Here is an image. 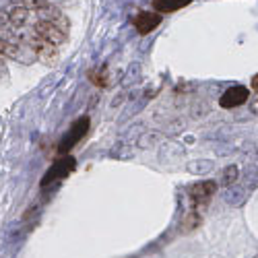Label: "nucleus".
<instances>
[{"mask_svg":"<svg viewBox=\"0 0 258 258\" xmlns=\"http://www.w3.org/2000/svg\"><path fill=\"white\" fill-rule=\"evenodd\" d=\"M215 192H217V182L205 180V182H199V184H195L190 188V199L197 207H201V205H207L213 199Z\"/></svg>","mask_w":258,"mask_h":258,"instance_id":"4","label":"nucleus"},{"mask_svg":"<svg viewBox=\"0 0 258 258\" xmlns=\"http://www.w3.org/2000/svg\"><path fill=\"white\" fill-rule=\"evenodd\" d=\"M248 97H250L248 87H244V85H233V87H229L219 97V105L225 107V110H233V107H240L242 103H246Z\"/></svg>","mask_w":258,"mask_h":258,"instance_id":"2","label":"nucleus"},{"mask_svg":"<svg viewBox=\"0 0 258 258\" xmlns=\"http://www.w3.org/2000/svg\"><path fill=\"white\" fill-rule=\"evenodd\" d=\"M199 223H201V215L197 211H190L184 217V221H182V231L186 233L190 229H195V227H199Z\"/></svg>","mask_w":258,"mask_h":258,"instance_id":"13","label":"nucleus"},{"mask_svg":"<svg viewBox=\"0 0 258 258\" xmlns=\"http://www.w3.org/2000/svg\"><path fill=\"white\" fill-rule=\"evenodd\" d=\"M190 171H197V174H203V171L211 169V161H195V163H188Z\"/></svg>","mask_w":258,"mask_h":258,"instance_id":"14","label":"nucleus"},{"mask_svg":"<svg viewBox=\"0 0 258 258\" xmlns=\"http://www.w3.org/2000/svg\"><path fill=\"white\" fill-rule=\"evenodd\" d=\"M238 176H240L238 165H227V167L223 169V174H221V186L231 188L235 182H238Z\"/></svg>","mask_w":258,"mask_h":258,"instance_id":"12","label":"nucleus"},{"mask_svg":"<svg viewBox=\"0 0 258 258\" xmlns=\"http://www.w3.org/2000/svg\"><path fill=\"white\" fill-rule=\"evenodd\" d=\"M190 3L192 0H153V9L157 11V15H169L188 7Z\"/></svg>","mask_w":258,"mask_h":258,"instance_id":"8","label":"nucleus"},{"mask_svg":"<svg viewBox=\"0 0 258 258\" xmlns=\"http://www.w3.org/2000/svg\"><path fill=\"white\" fill-rule=\"evenodd\" d=\"M87 131H89V118H87V116H83L81 120H77V122L71 126V131L67 133V137L62 139L58 151H60V153H69L71 149H73L85 135H87Z\"/></svg>","mask_w":258,"mask_h":258,"instance_id":"1","label":"nucleus"},{"mask_svg":"<svg viewBox=\"0 0 258 258\" xmlns=\"http://www.w3.org/2000/svg\"><path fill=\"white\" fill-rule=\"evenodd\" d=\"M89 81L95 85V87L105 89L107 85H110V73H107L105 67H101V69H93V71H89Z\"/></svg>","mask_w":258,"mask_h":258,"instance_id":"10","label":"nucleus"},{"mask_svg":"<svg viewBox=\"0 0 258 258\" xmlns=\"http://www.w3.org/2000/svg\"><path fill=\"white\" fill-rule=\"evenodd\" d=\"M7 5H11V0H0V11H5Z\"/></svg>","mask_w":258,"mask_h":258,"instance_id":"19","label":"nucleus"},{"mask_svg":"<svg viewBox=\"0 0 258 258\" xmlns=\"http://www.w3.org/2000/svg\"><path fill=\"white\" fill-rule=\"evenodd\" d=\"M29 46H31V50H33L41 60H44V62H50V64L56 62V58H58V54H56V46L50 44V41H46V39H41V37L33 35V37L29 39Z\"/></svg>","mask_w":258,"mask_h":258,"instance_id":"7","label":"nucleus"},{"mask_svg":"<svg viewBox=\"0 0 258 258\" xmlns=\"http://www.w3.org/2000/svg\"><path fill=\"white\" fill-rule=\"evenodd\" d=\"M250 112L258 116V95H256V97H252V101H250Z\"/></svg>","mask_w":258,"mask_h":258,"instance_id":"17","label":"nucleus"},{"mask_svg":"<svg viewBox=\"0 0 258 258\" xmlns=\"http://www.w3.org/2000/svg\"><path fill=\"white\" fill-rule=\"evenodd\" d=\"M37 17H39V21H48V23H56V19H60V17H62V13H60V9H58V7H54V5H46V7H41V9L37 11Z\"/></svg>","mask_w":258,"mask_h":258,"instance_id":"11","label":"nucleus"},{"mask_svg":"<svg viewBox=\"0 0 258 258\" xmlns=\"http://www.w3.org/2000/svg\"><path fill=\"white\" fill-rule=\"evenodd\" d=\"M9 25H11L9 13H7V11H0V29H5V27H9Z\"/></svg>","mask_w":258,"mask_h":258,"instance_id":"16","label":"nucleus"},{"mask_svg":"<svg viewBox=\"0 0 258 258\" xmlns=\"http://www.w3.org/2000/svg\"><path fill=\"white\" fill-rule=\"evenodd\" d=\"M73 169H75V159H73V157H62V159H58V161L52 165V169L46 174V178L41 180V186L52 184L54 180H60V178H67Z\"/></svg>","mask_w":258,"mask_h":258,"instance_id":"5","label":"nucleus"},{"mask_svg":"<svg viewBox=\"0 0 258 258\" xmlns=\"http://www.w3.org/2000/svg\"><path fill=\"white\" fill-rule=\"evenodd\" d=\"M33 33L41 39L50 41V44L54 46H60L64 39H67V33H64L62 29H58L54 23H48V21H37V23L33 25Z\"/></svg>","mask_w":258,"mask_h":258,"instance_id":"3","label":"nucleus"},{"mask_svg":"<svg viewBox=\"0 0 258 258\" xmlns=\"http://www.w3.org/2000/svg\"><path fill=\"white\" fill-rule=\"evenodd\" d=\"M133 25L141 35H147V33H151L153 29H157L161 25V15H157V13H139L133 19Z\"/></svg>","mask_w":258,"mask_h":258,"instance_id":"6","label":"nucleus"},{"mask_svg":"<svg viewBox=\"0 0 258 258\" xmlns=\"http://www.w3.org/2000/svg\"><path fill=\"white\" fill-rule=\"evenodd\" d=\"M250 87H252L254 91H258V75H254V77H252V83H250Z\"/></svg>","mask_w":258,"mask_h":258,"instance_id":"18","label":"nucleus"},{"mask_svg":"<svg viewBox=\"0 0 258 258\" xmlns=\"http://www.w3.org/2000/svg\"><path fill=\"white\" fill-rule=\"evenodd\" d=\"M46 5H50L48 0H23V7L29 9V11H39L41 7H46Z\"/></svg>","mask_w":258,"mask_h":258,"instance_id":"15","label":"nucleus"},{"mask_svg":"<svg viewBox=\"0 0 258 258\" xmlns=\"http://www.w3.org/2000/svg\"><path fill=\"white\" fill-rule=\"evenodd\" d=\"M9 17H11V27L19 29V27H23L27 23V19H29V9L25 7H13L9 11Z\"/></svg>","mask_w":258,"mask_h":258,"instance_id":"9","label":"nucleus"}]
</instances>
